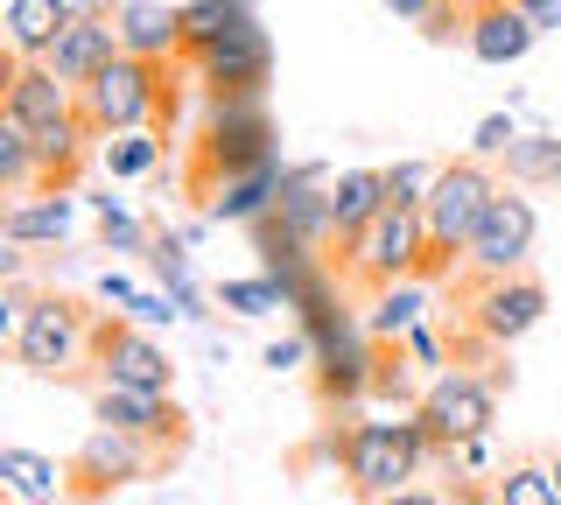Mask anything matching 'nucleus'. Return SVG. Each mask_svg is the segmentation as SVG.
<instances>
[{
	"label": "nucleus",
	"instance_id": "obj_16",
	"mask_svg": "<svg viewBox=\"0 0 561 505\" xmlns=\"http://www.w3.org/2000/svg\"><path fill=\"white\" fill-rule=\"evenodd\" d=\"M373 365H379V337L365 330V317L337 330V337L316 352V400L323 408H351V400H373Z\"/></svg>",
	"mask_w": 561,
	"mask_h": 505
},
{
	"label": "nucleus",
	"instance_id": "obj_27",
	"mask_svg": "<svg viewBox=\"0 0 561 505\" xmlns=\"http://www.w3.org/2000/svg\"><path fill=\"white\" fill-rule=\"evenodd\" d=\"M162 154H169V134H154V127H140V134H113V141H99V162H105V176H113V183L154 176V169H162Z\"/></svg>",
	"mask_w": 561,
	"mask_h": 505
},
{
	"label": "nucleus",
	"instance_id": "obj_34",
	"mask_svg": "<svg viewBox=\"0 0 561 505\" xmlns=\"http://www.w3.org/2000/svg\"><path fill=\"white\" fill-rule=\"evenodd\" d=\"M463 36H470V0H443V8L421 22V43H435V49H443V43H463Z\"/></svg>",
	"mask_w": 561,
	"mask_h": 505
},
{
	"label": "nucleus",
	"instance_id": "obj_2",
	"mask_svg": "<svg viewBox=\"0 0 561 505\" xmlns=\"http://www.w3.org/2000/svg\"><path fill=\"white\" fill-rule=\"evenodd\" d=\"M78 113H84V127H92L99 141H113V134H140V127L162 134L175 119V64H154V57L119 49L92 84H78Z\"/></svg>",
	"mask_w": 561,
	"mask_h": 505
},
{
	"label": "nucleus",
	"instance_id": "obj_33",
	"mask_svg": "<svg viewBox=\"0 0 561 505\" xmlns=\"http://www.w3.org/2000/svg\"><path fill=\"white\" fill-rule=\"evenodd\" d=\"M373 400H421V393H414V379H408V344H379Z\"/></svg>",
	"mask_w": 561,
	"mask_h": 505
},
{
	"label": "nucleus",
	"instance_id": "obj_41",
	"mask_svg": "<svg viewBox=\"0 0 561 505\" xmlns=\"http://www.w3.org/2000/svg\"><path fill=\"white\" fill-rule=\"evenodd\" d=\"M513 8L540 28V36H554V28H561V0H513Z\"/></svg>",
	"mask_w": 561,
	"mask_h": 505
},
{
	"label": "nucleus",
	"instance_id": "obj_26",
	"mask_svg": "<svg viewBox=\"0 0 561 505\" xmlns=\"http://www.w3.org/2000/svg\"><path fill=\"white\" fill-rule=\"evenodd\" d=\"M421 309H428V282H393V288L373 295V309H365V330H373L379 344H400V337L421 323Z\"/></svg>",
	"mask_w": 561,
	"mask_h": 505
},
{
	"label": "nucleus",
	"instance_id": "obj_12",
	"mask_svg": "<svg viewBox=\"0 0 561 505\" xmlns=\"http://www.w3.org/2000/svg\"><path fill=\"white\" fill-rule=\"evenodd\" d=\"M534 239H540V211H534V197H526L519 183H505L499 197H491V211L478 218V232H470V253H463V267L478 274H519L526 260H534Z\"/></svg>",
	"mask_w": 561,
	"mask_h": 505
},
{
	"label": "nucleus",
	"instance_id": "obj_30",
	"mask_svg": "<svg viewBox=\"0 0 561 505\" xmlns=\"http://www.w3.org/2000/svg\"><path fill=\"white\" fill-rule=\"evenodd\" d=\"M218 309H232V317H274V309H288V295H280L274 274H245V282L218 288Z\"/></svg>",
	"mask_w": 561,
	"mask_h": 505
},
{
	"label": "nucleus",
	"instance_id": "obj_29",
	"mask_svg": "<svg viewBox=\"0 0 561 505\" xmlns=\"http://www.w3.org/2000/svg\"><path fill=\"white\" fill-rule=\"evenodd\" d=\"M491 484H499L505 505H561L554 492V470L548 463H513V470H491Z\"/></svg>",
	"mask_w": 561,
	"mask_h": 505
},
{
	"label": "nucleus",
	"instance_id": "obj_14",
	"mask_svg": "<svg viewBox=\"0 0 561 505\" xmlns=\"http://www.w3.org/2000/svg\"><path fill=\"white\" fill-rule=\"evenodd\" d=\"M0 113L22 127H57L78 113V84H64L43 57H8L0 64Z\"/></svg>",
	"mask_w": 561,
	"mask_h": 505
},
{
	"label": "nucleus",
	"instance_id": "obj_13",
	"mask_svg": "<svg viewBox=\"0 0 561 505\" xmlns=\"http://www.w3.org/2000/svg\"><path fill=\"white\" fill-rule=\"evenodd\" d=\"M92 422L140 435V443H162L183 457L190 449V414L175 408V393H140V387H92Z\"/></svg>",
	"mask_w": 561,
	"mask_h": 505
},
{
	"label": "nucleus",
	"instance_id": "obj_11",
	"mask_svg": "<svg viewBox=\"0 0 561 505\" xmlns=\"http://www.w3.org/2000/svg\"><path fill=\"white\" fill-rule=\"evenodd\" d=\"M92 387L175 393V358H169L134 317H105V323H99V344H92Z\"/></svg>",
	"mask_w": 561,
	"mask_h": 505
},
{
	"label": "nucleus",
	"instance_id": "obj_18",
	"mask_svg": "<svg viewBox=\"0 0 561 505\" xmlns=\"http://www.w3.org/2000/svg\"><path fill=\"white\" fill-rule=\"evenodd\" d=\"M119 22V49L134 57H154V64H183V0H119L113 8Z\"/></svg>",
	"mask_w": 561,
	"mask_h": 505
},
{
	"label": "nucleus",
	"instance_id": "obj_7",
	"mask_svg": "<svg viewBox=\"0 0 561 505\" xmlns=\"http://www.w3.org/2000/svg\"><path fill=\"white\" fill-rule=\"evenodd\" d=\"M499 387H505V372H456V365L421 387L414 422L428 428L435 457H449V449L470 443V435H491V422H499Z\"/></svg>",
	"mask_w": 561,
	"mask_h": 505
},
{
	"label": "nucleus",
	"instance_id": "obj_22",
	"mask_svg": "<svg viewBox=\"0 0 561 505\" xmlns=\"http://www.w3.org/2000/svg\"><path fill=\"white\" fill-rule=\"evenodd\" d=\"M28 134H35V162H43V190H78L84 162H92V141H99L84 127V113L57 119V127H28Z\"/></svg>",
	"mask_w": 561,
	"mask_h": 505
},
{
	"label": "nucleus",
	"instance_id": "obj_24",
	"mask_svg": "<svg viewBox=\"0 0 561 505\" xmlns=\"http://www.w3.org/2000/svg\"><path fill=\"white\" fill-rule=\"evenodd\" d=\"M386 211V169H344L337 183H330V232H358V225H373Z\"/></svg>",
	"mask_w": 561,
	"mask_h": 505
},
{
	"label": "nucleus",
	"instance_id": "obj_6",
	"mask_svg": "<svg viewBox=\"0 0 561 505\" xmlns=\"http://www.w3.org/2000/svg\"><path fill=\"white\" fill-rule=\"evenodd\" d=\"M330 260H337L344 288H365V295H379V288H393V282H421V260H428V225H421V211H393V204H386L373 225L344 232Z\"/></svg>",
	"mask_w": 561,
	"mask_h": 505
},
{
	"label": "nucleus",
	"instance_id": "obj_23",
	"mask_svg": "<svg viewBox=\"0 0 561 505\" xmlns=\"http://www.w3.org/2000/svg\"><path fill=\"white\" fill-rule=\"evenodd\" d=\"M78 22V0H8V57H49V43Z\"/></svg>",
	"mask_w": 561,
	"mask_h": 505
},
{
	"label": "nucleus",
	"instance_id": "obj_25",
	"mask_svg": "<svg viewBox=\"0 0 561 505\" xmlns=\"http://www.w3.org/2000/svg\"><path fill=\"white\" fill-rule=\"evenodd\" d=\"M505 183L519 190H561V134H519L513 148L499 154Z\"/></svg>",
	"mask_w": 561,
	"mask_h": 505
},
{
	"label": "nucleus",
	"instance_id": "obj_4",
	"mask_svg": "<svg viewBox=\"0 0 561 505\" xmlns=\"http://www.w3.org/2000/svg\"><path fill=\"white\" fill-rule=\"evenodd\" d=\"M99 309L78 302V295H35L22 330L8 337L14 365H22L28 379H57V387H70V379H92V344H99Z\"/></svg>",
	"mask_w": 561,
	"mask_h": 505
},
{
	"label": "nucleus",
	"instance_id": "obj_38",
	"mask_svg": "<svg viewBox=\"0 0 561 505\" xmlns=\"http://www.w3.org/2000/svg\"><path fill=\"white\" fill-rule=\"evenodd\" d=\"M127 317H134V323H175V317H183V309H175V302H169V295H148V288H140V295H134V309H127Z\"/></svg>",
	"mask_w": 561,
	"mask_h": 505
},
{
	"label": "nucleus",
	"instance_id": "obj_10",
	"mask_svg": "<svg viewBox=\"0 0 561 505\" xmlns=\"http://www.w3.org/2000/svg\"><path fill=\"white\" fill-rule=\"evenodd\" d=\"M548 323V288H540V274H484L478 295H470L463 309V330L478 344H491V352H505V344L534 337V330Z\"/></svg>",
	"mask_w": 561,
	"mask_h": 505
},
{
	"label": "nucleus",
	"instance_id": "obj_17",
	"mask_svg": "<svg viewBox=\"0 0 561 505\" xmlns=\"http://www.w3.org/2000/svg\"><path fill=\"white\" fill-rule=\"evenodd\" d=\"M534 43H540V28L526 22L513 0H470V36H463V49H470L478 64L505 71V64L534 57Z\"/></svg>",
	"mask_w": 561,
	"mask_h": 505
},
{
	"label": "nucleus",
	"instance_id": "obj_21",
	"mask_svg": "<svg viewBox=\"0 0 561 505\" xmlns=\"http://www.w3.org/2000/svg\"><path fill=\"white\" fill-rule=\"evenodd\" d=\"M280 176H288V169L267 162V169H245V176L218 183L204 197V225H253V218H267L280 204Z\"/></svg>",
	"mask_w": 561,
	"mask_h": 505
},
{
	"label": "nucleus",
	"instance_id": "obj_37",
	"mask_svg": "<svg viewBox=\"0 0 561 505\" xmlns=\"http://www.w3.org/2000/svg\"><path fill=\"white\" fill-rule=\"evenodd\" d=\"M449 505H505V498H499V484H491V478H456L449 484Z\"/></svg>",
	"mask_w": 561,
	"mask_h": 505
},
{
	"label": "nucleus",
	"instance_id": "obj_15",
	"mask_svg": "<svg viewBox=\"0 0 561 505\" xmlns=\"http://www.w3.org/2000/svg\"><path fill=\"white\" fill-rule=\"evenodd\" d=\"M113 57H119V22H113V8H105V0H78V22H70L64 36L49 43L43 64H49L64 84H92Z\"/></svg>",
	"mask_w": 561,
	"mask_h": 505
},
{
	"label": "nucleus",
	"instance_id": "obj_9",
	"mask_svg": "<svg viewBox=\"0 0 561 505\" xmlns=\"http://www.w3.org/2000/svg\"><path fill=\"white\" fill-rule=\"evenodd\" d=\"M169 457L175 449H162V443H140V435H119V428L92 422V435H84L78 457H70V498L99 505V498L127 492V484H140V478H162Z\"/></svg>",
	"mask_w": 561,
	"mask_h": 505
},
{
	"label": "nucleus",
	"instance_id": "obj_8",
	"mask_svg": "<svg viewBox=\"0 0 561 505\" xmlns=\"http://www.w3.org/2000/svg\"><path fill=\"white\" fill-rule=\"evenodd\" d=\"M190 71H197L204 84V99L210 106H245V99H267V78H274V43H267V28H260V14L245 28H232V36H218V43H204V49H190Z\"/></svg>",
	"mask_w": 561,
	"mask_h": 505
},
{
	"label": "nucleus",
	"instance_id": "obj_19",
	"mask_svg": "<svg viewBox=\"0 0 561 505\" xmlns=\"http://www.w3.org/2000/svg\"><path fill=\"white\" fill-rule=\"evenodd\" d=\"M0 232H8L14 246H64V239L78 232V190H35V197L8 204V211H0Z\"/></svg>",
	"mask_w": 561,
	"mask_h": 505
},
{
	"label": "nucleus",
	"instance_id": "obj_3",
	"mask_svg": "<svg viewBox=\"0 0 561 505\" xmlns=\"http://www.w3.org/2000/svg\"><path fill=\"white\" fill-rule=\"evenodd\" d=\"M505 190V176L484 162V154H456V162L435 169V190L421 204V225H428V260H421V282H443V274L463 267L470 232L491 211V197Z\"/></svg>",
	"mask_w": 561,
	"mask_h": 505
},
{
	"label": "nucleus",
	"instance_id": "obj_35",
	"mask_svg": "<svg viewBox=\"0 0 561 505\" xmlns=\"http://www.w3.org/2000/svg\"><path fill=\"white\" fill-rule=\"evenodd\" d=\"M513 141H519V119H513V113H484V119H478V134H470V154L499 162V154L513 148Z\"/></svg>",
	"mask_w": 561,
	"mask_h": 505
},
{
	"label": "nucleus",
	"instance_id": "obj_32",
	"mask_svg": "<svg viewBox=\"0 0 561 505\" xmlns=\"http://www.w3.org/2000/svg\"><path fill=\"white\" fill-rule=\"evenodd\" d=\"M92 204H99V246H105V253H148L154 232L119 211V197H92Z\"/></svg>",
	"mask_w": 561,
	"mask_h": 505
},
{
	"label": "nucleus",
	"instance_id": "obj_31",
	"mask_svg": "<svg viewBox=\"0 0 561 505\" xmlns=\"http://www.w3.org/2000/svg\"><path fill=\"white\" fill-rule=\"evenodd\" d=\"M435 169L443 162H393L386 169V204H393V211H421L428 190H435Z\"/></svg>",
	"mask_w": 561,
	"mask_h": 505
},
{
	"label": "nucleus",
	"instance_id": "obj_1",
	"mask_svg": "<svg viewBox=\"0 0 561 505\" xmlns=\"http://www.w3.org/2000/svg\"><path fill=\"white\" fill-rule=\"evenodd\" d=\"M337 463H344V484L358 505H379L393 492H408V484L421 478V470L435 463V443L428 428L408 414H379V422H351L337 435Z\"/></svg>",
	"mask_w": 561,
	"mask_h": 505
},
{
	"label": "nucleus",
	"instance_id": "obj_43",
	"mask_svg": "<svg viewBox=\"0 0 561 505\" xmlns=\"http://www.w3.org/2000/svg\"><path fill=\"white\" fill-rule=\"evenodd\" d=\"M379 505H449V492H421V484H408V492L379 498Z\"/></svg>",
	"mask_w": 561,
	"mask_h": 505
},
{
	"label": "nucleus",
	"instance_id": "obj_5",
	"mask_svg": "<svg viewBox=\"0 0 561 505\" xmlns=\"http://www.w3.org/2000/svg\"><path fill=\"white\" fill-rule=\"evenodd\" d=\"M274 119H267V99H245V106H210L204 113V127H197V141H190V197H210L218 183H232L245 176V169H267L280 162L274 154Z\"/></svg>",
	"mask_w": 561,
	"mask_h": 505
},
{
	"label": "nucleus",
	"instance_id": "obj_36",
	"mask_svg": "<svg viewBox=\"0 0 561 505\" xmlns=\"http://www.w3.org/2000/svg\"><path fill=\"white\" fill-rule=\"evenodd\" d=\"M309 358H316V337H309V330H295V337H274L267 352H260V365H267V372H302Z\"/></svg>",
	"mask_w": 561,
	"mask_h": 505
},
{
	"label": "nucleus",
	"instance_id": "obj_39",
	"mask_svg": "<svg viewBox=\"0 0 561 505\" xmlns=\"http://www.w3.org/2000/svg\"><path fill=\"white\" fill-rule=\"evenodd\" d=\"M400 344H408V358H414V365H443V337H435L428 323H414V330H408Z\"/></svg>",
	"mask_w": 561,
	"mask_h": 505
},
{
	"label": "nucleus",
	"instance_id": "obj_20",
	"mask_svg": "<svg viewBox=\"0 0 561 505\" xmlns=\"http://www.w3.org/2000/svg\"><path fill=\"white\" fill-rule=\"evenodd\" d=\"M0 484H8V505H64L70 498V463L8 443L0 449Z\"/></svg>",
	"mask_w": 561,
	"mask_h": 505
},
{
	"label": "nucleus",
	"instance_id": "obj_40",
	"mask_svg": "<svg viewBox=\"0 0 561 505\" xmlns=\"http://www.w3.org/2000/svg\"><path fill=\"white\" fill-rule=\"evenodd\" d=\"M134 295H140V288L127 282V274H105V282H99V302L113 309V317H127V309H134Z\"/></svg>",
	"mask_w": 561,
	"mask_h": 505
},
{
	"label": "nucleus",
	"instance_id": "obj_28",
	"mask_svg": "<svg viewBox=\"0 0 561 505\" xmlns=\"http://www.w3.org/2000/svg\"><path fill=\"white\" fill-rule=\"evenodd\" d=\"M245 22H253L245 0H183V57L204 49V43H218V36H232Z\"/></svg>",
	"mask_w": 561,
	"mask_h": 505
},
{
	"label": "nucleus",
	"instance_id": "obj_44",
	"mask_svg": "<svg viewBox=\"0 0 561 505\" xmlns=\"http://www.w3.org/2000/svg\"><path fill=\"white\" fill-rule=\"evenodd\" d=\"M548 470H554V492H561V449H554V457H548Z\"/></svg>",
	"mask_w": 561,
	"mask_h": 505
},
{
	"label": "nucleus",
	"instance_id": "obj_42",
	"mask_svg": "<svg viewBox=\"0 0 561 505\" xmlns=\"http://www.w3.org/2000/svg\"><path fill=\"white\" fill-rule=\"evenodd\" d=\"M435 8H443V0H386V14H400V22H414V28L428 22Z\"/></svg>",
	"mask_w": 561,
	"mask_h": 505
}]
</instances>
